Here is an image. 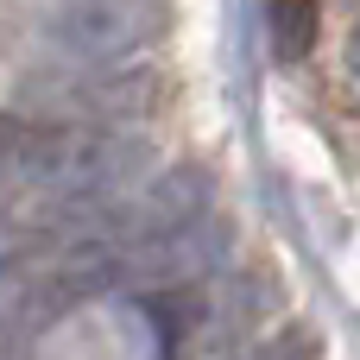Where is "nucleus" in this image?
<instances>
[{
    "label": "nucleus",
    "mask_w": 360,
    "mask_h": 360,
    "mask_svg": "<svg viewBox=\"0 0 360 360\" xmlns=\"http://www.w3.org/2000/svg\"><path fill=\"white\" fill-rule=\"evenodd\" d=\"M0 171L13 184L51 190L57 202H120L146 184L152 146L108 127H6Z\"/></svg>",
    "instance_id": "nucleus-1"
},
{
    "label": "nucleus",
    "mask_w": 360,
    "mask_h": 360,
    "mask_svg": "<svg viewBox=\"0 0 360 360\" xmlns=\"http://www.w3.org/2000/svg\"><path fill=\"white\" fill-rule=\"evenodd\" d=\"M171 13L165 0H57V13L44 19L51 44L95 63V70H120L139 51H152L165 38Z\"/></svg>",
    "instance_id": "nucleus-2"
},
{
    "label": "nucleus",
    "mask_w": 360,
    "mask_h": 360,
    "mask_svg": "<svg viewBox=\"0 0 360 360\" xmlns=\"http://www.w3.org/2000/svg\"><path fill=\"white\" fill-rule=\"evenodd\" d=\"M158 70L120 63V70H89V76H63L51 89H38L32 101L44 114H57V127H101V120H139L158 108Z\"/></svg>",
    "instance_id": "nucleus-3"
},
{
    "label": "nucleus",
    "mask_w": 360,
    "mask_h": 360,
    "mask_svg": "<svg viewBox=\"0 0 360 360\" xmlns=\"http://www.w3.org/2000/svg\"><path fill=\"white\" fill-rule=\"evenodd\" d=\"M316 32H323L316 0H266V44H272V57H278V63L310 57Z\"/></svg>",
    "instance_id": "nucleus-4"
},
{
    "label": "nucleus",
    "mask_w": 360,
    "mask_h": 360,
    "mask_svg": "<svg viewBox=\"0 0 360 360\" xmlns=\"http://www.w3.org/2000/svg\"><path fill=\"white\" fill-rule=\"evenodd\" d=\"M247 360H316V335L310 329H285V335H272L259 354H247Z\"/></svg>",
    "instance_id": "nucleus-5"
},
{
    "label": "nucleus",
    "mask_w": 360,
    "mask_h": 360,
    "mask_svg": "<svg viewBox=\"0 0 360 360\" xmlns=\"http://www.w3.org/2000/svg\"><path fill=\"white\" fill-rule=\"evenodd\" d=\"M19 253H25V247H19V234H13V221H0V285H6V278L19 272Z\"/></svg>",
    "instance_id": "nucleus-6"
},
{
    "label": "nucleus",
    "mask_w": 360,
    "mask_h": 360,
    "mask_svg": "<svg viewBox=\"0 0 360 360\" xmlns=\"http://www.w3.org/2000/svg\"><path fill=\"white\" fill-rule=\"evenodd\" d=\"M354 63H360V44H354Z\"/></svg>",
    "instance_id": "nucleus-7"
}]
</instances>
